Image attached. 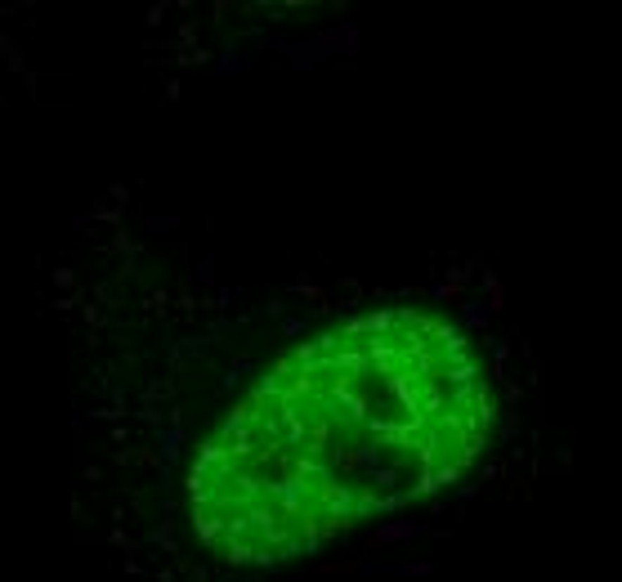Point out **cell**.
<instances>
[{
    "label": "cell",
    "instance_id": "6da1fadb",
    "mask_svg": "<svg viewBox=\"0 0 622 582\" xmlns=\"http://www.w3.org/2000/svg\"><path fill=\"white\" fill-rule=\"evenodd\" d=\"M493 426L479 358L453 323L385 309L291 349L188 470L202 542L278 564L453 484Z\"/></svg>",
    "mask_w": 622,
    "mask_h": 582
}]
</instances>
